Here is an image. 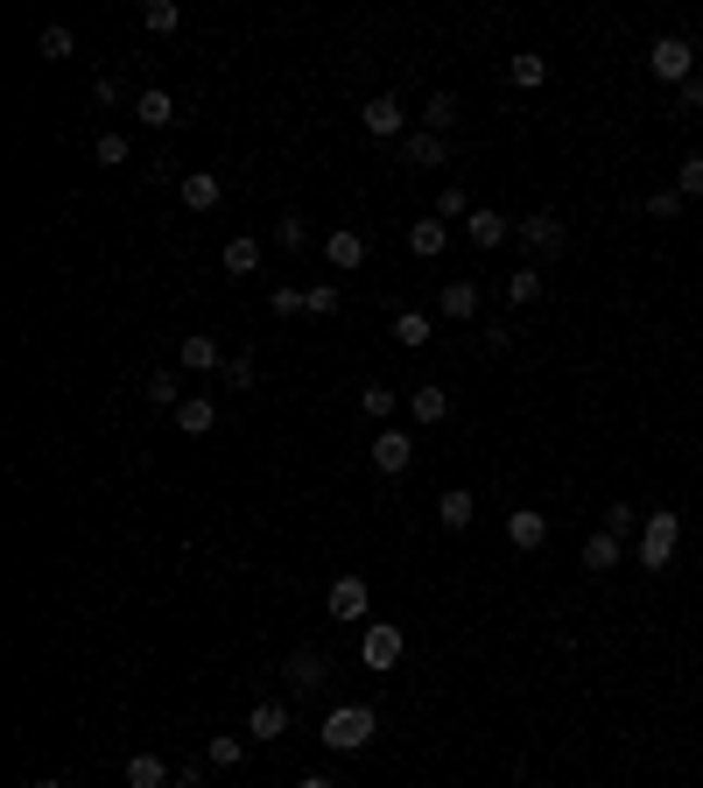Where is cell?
<instances>
[{
    "instance_id": "obj_1",
    "label": "cell",
    "mask_w": 703,
    "mask_h": 788,
    "mask_svg": "<svg viewBox=\"0 0 703 788\" xmlns=\"http://www.w3.org/2000/svg\"><path fill=\"white\" fill-rule=\"evenodd\" d=\"M676 549H682V514H676V508H654V514H648V528H640V542H633L640 571L662 577L668 563H676Z\"/></svg>"
},
{
    "instance_id": "obj_2",
    "label": "cell",
    "mask_w": 703,
    "mask_h": 788,
    "mask_svg": "<svg viewBox=\"0 0 703 788\" xmlns=\"http://www.w3.org/2000/svg\"><path fill=\"white\" fill-rule=\"evenodd\" d=\"M373 733H380V711H373V704H338V711H324V747H331V753H359Z\"/></svg>"
},
{
    "instance_id": "obj_3",
    "label": "cell",
    "mask_w": 703,
    "mask_h": 788,
    "mask_svg": "<svg viewBox=\"0 0 703 788\" xmlns=\"http://www.w3.org/2000/svg\"><path fill=\"white\" fill-rule=\"evenodd\" d=\"M696 57H703V50H696L690 36H654V42H648V71L668 85V92H682V85L696 78Z\"/></svg>"
},
{
    "instance_id": "obj_4",
    "label": "cell",
    "mask_w": 703,
    "mask_h": 788,
    "mask_svg": "<svg viewBox=\"0 0 703 788\" xmlns=\"http://www.w3.org/2000/svg\"><path fill=\"white\" fill-rule=\"evenodd\" d=\"M401 655H409V634H401L394 620H373V627L359 634V662H366L373 676H387V668H394Z\"/></svg>"
},
{
    "instance_id": "obj_5",
    "label": "cell",
    "mask_w": 703,
    "mask_h": 788,
    "mask_svg": "<svg viewBox=\"0 0 703 788\" xmlns=\"http://www.w3.org/2000/svg\"><path fill=\"white\" fill-rule=\"evenodd\" d=\"M394 155L409 162V170H443V162H451V134L415 127V134H401V141H394Z\"/></svg>"
},
{
    "instance_id": "obj_6",
    "label": "cell",
    "mask_w": 703,
    "mask_h": 788,
    "mask_svg": "<svg viewBox=\"0 0 703 788\" xmlns=\"http://www.w3.org/2000/svg\"><path fill=\"white\" fill-rule=\"evenodd\" d=\"M409 465H415V437L409 429H380V437H373V472H380V479H401Z\"/></svg>"
},
{
    "instance_id": "obj_7",
    "label": "cell",
    "mask_w": 703,
    "mask_h": 788,
    "mask_svg": "<svg viewBox=\"0 0 703 788\" xmlns=\"http://www.w3.org/2000/svg\"><path fill=\"white\" fill-rule=\"evenodd\" d=\"M514 240L528 247V254H563V218L556 212H528V218H514Z\"/></svg>"
},
{
    "instance_id": "obj_8",
    "label": "cell",
    "mask_w": 703,
    "mask_h": 788,
    "mask_svg": "<svg viewBox=\"0 0 703 788\" xmlns=\"http://www.w3.org/2000/svg\"><path fill=\"white\" fill-rule=\"evenodd\" d=\"M359 127L373 134V141H401V134H409V113H401V99H366V107H359Z\"/></svg>"
},
{
    "instance_id": "obj_9",
    "label": "cell",
    "mask_w": 703,
    "mask_h": 788,
    "mask_svg": "<svg viewBox=\"0 0 703 788\" xmlns=\"http://www.w3.org/2000/svg\"><path fill=\"white\" fill-rule=\"evenodd\" d=\"M324 261H331L338 275H359V267H366V233L359 226H331L324 233Z\"/></svg>"
},
{
    "instance_id": "obj_10",
    "label": "cell",
    "mask_w": 703,
    "mask_h": 788,
    "mask_svg": "<svg viewBox=\"0 0 703 788\" xmlns=\"http://www.w3.org/2000/svg\"><path fill=\"white\" fill-rule=\"evenodd\" d=\"M289 725H296V711L281 704V697H261V704L247 711V739H261V747H275V739L289 733Z\"/></svg>"
},
{
    "instance_id": "obj_11",
    "label": "cell",
    "mask_w": 703,
    "mask_h": 788,
    "mask_svg": "<svg viewBox=\"0 0 703 788\" xmlns=\"http://www.w3.org/2000/svg\"><path fill=\"white\" fill-rule=\"evenodd\" d=\"M465 240L478 247V254H492V247H506V240H514V218H506V212H492V204H478V212L465 218Z\"/></svg>"
},
{
    "instance_id": "obj_12",
    "label": "cell",
    "mask_w": 703,
    "mask_h": 788,
    "mask_svg": "<svg viewBox=\"0 0 703 788\" xmlns=\"http://www.w3.org/2000/svg\"><path fill=\"white\" fill-rule=\"evenodd\" d=\"M366 605H373L366 577H331V591H324V613L331 620H366Z\"/></svg>"
},
{
    "instance_id": "obj_13",
    "label": "cell",
    "mask_w": 703,
    "mask_h": 788,
    "mask_svg": "<svg viewBox=\"0 0 703 788\" xmlns=\"http://www.w3.org/2000/svg\"><path fill=\"white\" fill-rule=\"evenodd\" d=\"M577 563H585L591 577H605V571H619V563H626V542H619L612 528H591V535H585V549H577Z\"/></svg>"
},
{
    "instance_id": "obj_14",
    "label": "cell",
    "mask_w": 703,
    "mask_h": 788,
    "mask_svg": "<svg viewBox=\"0 0 703 788\" xmlns=\"http://www.w3.org/2000/svg\"><path fill=\"white\" fill-rule=\"evenodd\" d=\"M506 542H514L520 556H528V549H542L549 542V514L542 508H514V514H506Z\"/></svg>"
},
{
    "instance_id": "obj_15",
    "label": "cell",
    "mask_w": 703,
    "mask_h": 788,
    "mask_svg": "<svg viewBox=\"0 0 703 788\" xmlns=\"http://www.w3.org/2000/svg\"><path fill=\"white\" fill-rule=\"evenodd\" d=\"M324 676H331V668H324L317 648H296V655H289V697H317Z\"/></svg>"
},
{
    "instance_id": "obj_16",
    "label": "cell",
    "mask_w": 703,
    "mask_h": 788,
    "mask_svg": "<svg viewBox=\"0 0 703 788\" xmlns=\"http://www.w3.org/2000/svg\"><path fill=\"white\" fill-rule=\"evenodd\" d=\"M176 366L184 374H212V366H226V352H218L212 332H198V338H176Z\"/></svg>"
},
{
    "instance_id": "obj_17",
    "label": "cell",
    "mask_w": 703,
    "mask_h": 788,
    "mask_svg": "<svg viewBox=\"0 0 703 788\" xmlns=\"http://www.w3.org/2000/svg\"><path fill=\"white\" fill-rule=\"evenodd\" d=\"M176 198H184V212H218V198H226V184H218L212 170H190L184 184H176Z\"/></svg>"
},
{
    "instance_id": "obj_18",
    "label": "cell",
    "mask_w": 703,
    "mask_h": 788,
    "mask_svg": "<svg viewBox=\"0 0 703 788\" xmlns=\"http://www.w3.org/2000/svg\"><path fill=\"white\" fill-rule=\"evenodd\" d=\"M443 247H451V226H443L437 212H429V218H415V226H409V254H415V261H437Z\"/></svg>"
},
{
    "instance_id": "obj_19",
    "label": "cell",
    "mask_w": 703,
    "mask_h": 788,
    "mask_svg": "<svg viewBox=\"0 0 703 788\" xmlns=\"http://www.w3.org/2000/svg\"><path fill=\"white\" fill-rule=\"evenodd\" d=\"M429 338H437V317H429V310H394V346L401 352H423Z\"/></svg>"
},
{
    "instance_id": "obj_20",
    "label": "cell",
    "mask_w": 703,
    "mask_h": 788,
    "mask_svg": "<svg viewBox=\"0 0 703 788\" xmlns=\"http://www.w3.org/2000/svg\"><path fill=\"white\" fill-rule=\"evenodd\" d=\"M176 429H184V437H212V429H218V401H212V395H184Z\"/></svg>"
},
{
    "instance_id": "obj_21",
    "label": "cell",
    "mask_w": 703,
    "mask_h": 788,
    "mask_svg": "<svg viewBox=\"0 0 703 788\" xmlns=\"http://www.w3.org/2000/svg\"><path fill=\"white\" fill-rule=\"evenodd\" d=\"M437 310L451 324H472L478 317V282H443V289H437Z\"/></svg>"
},
{
    "instance_id": "obj_22",
    "label": "cell",
    "mask_w": 703,
    "mask_h": 788,
    "mask_svg": "<svg viewBox=\"0 0 703 788\" xmlns=\"http://www.w3.org/2000/svg\"><path fill=\"white\" fill-rule=\"evenodd\" d=\"M176 767L162 761V753H127V788H170Z\"/></svg>"
},
{
    "instance_id": "obj_23",
    "label": "cell",
    "mask_w": 703,
    "mask_h": 788,
    "mask_svg": "<svg viewBox=\"0 0 703 788\" xmlns=\"http://www.w3.org/2000/svg\"><path fill=\"white\" fill-rule=\"evenodd\" d=\"M134 121H141V127H155V134H162V127H170V121H176V99H170V92H162V85H148V92H134Z\"/></svg>"
},
{
    "instance_id": "obj_24",
    "label": "cell",
    "mask_w": 703,
    "mask_h": 788,
    "mask_svg": "<svg viewBox=\"0 0 703 788\" xmlns=\"http://www.w3.org/2000/svg\"><path fill=\"white\" fill-rule=\"evenodd\" d=\"M409 415H415V423H423V429H437L443 415H451V395H443L437 380H423V388L409 395Z\"/></svg>"
},
{
    "instance_id": "obj_25",
    "label": "cell",
    "mask_w": 703,
    "mask_h": 788,
    "mask_svg": "<svg viewBox=\"0 0 703 788\" xmlns=\"http://www.w3.org/2000/svg\"><path fill=\"white\" fill-rule=\"evenodd\" d=\"M472 514H478V500L465 493V486H451V493H437V522L451 528V535H465V528H472Z\"/></svg>"
},
{
    "instance_id": "obj_26",
    "label": "cell",
    "mask_w": 703,
    "mask_h": 788,
    "mask_svg": "<svg viewBox=\"0 0 703 788\" xmlns=\"http://www.w3.org/2000/svg\"><path fill=\"white\" fill-rule=\"evenodd\" d=\"M401 409V395L387 388V380H366V388H359V415H366V423H380L387 429V415Z\"/></svg>"
},
{
    "instance_id": "obj_27",
    "label": "cell",
    "mask_w": 703,
    "mask_h": 788,
    "mask_svg": "<svg viewBox=\"0 0 703 788\" xmlns=\"http://www.w3.org/2000/svg\"><path fill=\"white\" fill-rule=\"evenodd\" d=\"M204 761H212L218 775H233V767L247 761V739H239V733H212V747H204Z\"/></svg>"
},
{
    "instance_id": "obj_28",
    "label": "cell",
    "mask_w": 703,
    "mask_h": 788,
    "mask_svg": "<svg viewBox=\"0 0 703 788\" xmlns=\"http://www.w3.org/2000/svg\"><path fill=\"white\" fill-rule=\"evenodd\" d=\"M542 289H549V282H542V267H514V275H506V303H542Z\"/></svg>"
},
{
    "instance_id": "obj_29",
    "label": "cell",
    "mask_w": 703,
    "mask_h": 788,
    "mask_svg": "<svg viewBox=\"0 0 703 788\" xmlns=\"http://www.w3.org/2000/svg\"><path fill=\"white\" fill-rule=\"evenodd\" d=\"M457 113H465V107H457V92H429L423 127H429V134H451V127H457Z\"/></svg>"
},
{
    "instance_id": "obj_30",
    "label": "cell",
    "mask_w": 703,
    "mask_h": 788,
    "mask_svg": "<svg viewBox=\"0 0 703 788\" xmlns=\"http://www.w3.org/2000/svg\"><path fill=\"white\" fill-rule=\"evenodd\" d=\"M141 28H148V36H176V28H184V8H176V0H148Z\"/></svg>"
},
{
    "instance_id": "obj_31",
    "label": "cell",
    "mask_w": 703,
    "mask_h": 788,
    "mask_svg": "<svg viewBox=\"0 0 703 788\" xmlns=\"http://www.w3.org/2000/svg\"><path fill=\"white\" fill-rule=\"evenodd\" d=\"M36 50H42V57H50V64H64V57H71V50H78V36H71V28H64V22H42V28H36Z\"/></svg>"
},
{
    "instance_id": "obj_32",
    "label": "cell",
    "mask_w": 703,
    "mask_h": 788,
    "mask_svg": "<svg viewBox=\"0 0 703 788\" xmlns=\"http://www.w3.org/2000/svg\"><path fill=\"white\" fill-rule=\"evenodd\" d=\"M148 401H155V409H184V380H176V366H155V374H148Z\"/></svg>"
},
{
    "instance_id": "obj_33",
    "label": "cell",
    "mask_w": 703,
    "mask_h": 788,
    "mask_svg": "<svg viewBox=\"0 0 703 788\" xmlns=\"http://www.w3.org/2000/svg\"><path fill=\"white\" fill-rule=\"evenodd\" d=\"M506 78L520 85V92H535V85H549V57H535V50H520L514 64H506Z\"/></svg>"
},
{
    "instance_id": "obj_34",
    "label": "cell",
    "mask_w": 703,
    "mask_h": 788,
    "mask_svg": "<svg viewBox=\"0 0 703 788\" xmlns=\"http://www.w3.org/2000/svg\"><path fill=\"white\" fill-rule=\"evenodd\" d=\"M275 247L303 254V247H310V218H303V212H281V218H275Z\"/></svg>"
},
{
    "instance_id": "obj_35",
    "label": "cell",
    "mask_w": 703,
    "mask_h": 788,
    "mask_svg": "<svg viewBox=\"0 0 703 788\" xmlns=\"http://www.w3.org/2000/svg\"><path fill=\"white\" fill-rule=\"evenodd\" d=\"M92 155H99V162H106V170H120V162H127V155H134V141H127V134H120V127H99V141H92Z\"/></svg>"
},
{
    "instance_id": "obj_36",
    "label": "cell",
    "mask_w": 703,
    "mask_h": 788,
    "mask_svg": "<svg viewBox=\"0 0 703 788\" xmlns=\"http://www.w3.org/2000/svg\"><path fill=\"white\" fill-rule=\"evenodd\" d=\"M253 267H261V240H247V233L226 240V275H253Z\"/></svg>"
},
{
    "instance_id": "obj_37",
    "label": "cell",
    "mask_w": 703,
    "mask_h": 788,
    "mask_svg": "<svg viewBox=\"0 0 703 788\" xmlns=\"http://www.w3.org/2000/svg\"><path fill=\"white\" fill-rule=\"evenodd\" d=\"M437 218H443V226H451V218H472L465 184H443V190H437Z\"/></svg>"
},
{
    "instance_id": "obj_38",
    "label": "cell",
    "mask_w": 703,
    "mask_h": 788,
    "mask_svg": "<svg viewBox=\"0 0 703 788\" xmlns=\"http://www.w3.org/2000/svg\"><path fill=\"white\" fill-rule=\"evenodd\" d=\"M682 212H690V198H682L676 184H668V190H654V198H648V218H682Z\"/></svg>"
},
{
    "instance_id": "obj_39",
    "label": "cell",
    "mask_w": 703,
    "mask_h": 788,
    "mask_svg": "<svg viewBox=\"0 0 703 788\" xmlns=\"http://www.w3.org/2000/svg\"><path fill=\"white\" fill-rule=\"evenodd\" d=\"M605 528L626 542V535H640V528H648V514H640V508H605Z\"/></svg>"
},
{
    "instance_id": "obj_40",
    "label": "cell",
    "mask_w": 703,
    "mask_h": 788,
    "mask_svg": "<svg viewBox=\"0 0 703 788\" xmlns=\"http://www.w3.org/2000/svg\"><path fill=\"white\" fill-rule=\"evenodd\" d=\"M676 190H682V198H703V155H682L676 162Z\"/></svg>"
},
{
    "instance_id": "obj_41",
    "label": "cell",
    "mask_w": 703,
    "mask_h": 788,
    "mask_svg": "<svg viewBox=\"0 0 703 788\" xmlns=\"http://www.w3.org/2000/svg\"><path fill=\"white\" fill-rule=\"evenodd\" d=\"M310 317H338V282H317V289H303Z\"/></svg>"
},
{
    "instance_id": "obj_42",
    "label": "cell",
    "mask_w": 703,
    "mask_h": 788,
    "mask_svg": "<svg viewBox=\"0 0 703 788\" xmlns=\"http://www.w3.org/2000/svg\"><path fill=\"white\" fill-rule=\"evenodd\" d=\"M267 310H275V317H303V289H275V296H267Z\"/></svg>"
},
{
    "instance_id": "obj_43",
    "label": "cell",
    "mask_w": 703,
    "mask_h": 788,
    "mask_svg": "<svg viewBox=\"0 0 703 788\" xmlns=\"http://www.w3.org/2000/svg\"><path fill=\"white\" fill-rule=\"evenodd\" d=\"M226 380H233V388H247V380H253V360H247V352H233V360H226Z\"/></svg>"
},
{
    "instance_id": "obj_44",
    "label": "cell",
    "mask_w": 703,
    "mask_h": 788,
    "mask_svg": "<svg viewBox=\"0 0 703 788\" xmlns=\"http://www.w3.org/2000/svg\"><path fill=\"white\" fill-rule=\"evenodd\" d=\"M676 107H682V113H703V78L682 85V92H676Z\"/></svg>"
},
{
    "instance_id": "obj_45",
    "label": "cell",
    "mask_w": 703,
    "mask_h": 788,
    "mask_svg": "<svg viewBox=\"0 0 703 788\" xmlns=\"http://www.w3.org/2000/svg\"><path fill=\"white\" fill-rule=\"evenodd\" d=\"M92 107H120V85L113 78H92Z\"/></svg>"
},
{
    "instance_id": "obj_46",
    "label": "cell",
    "mask_w": 703,
    "mask_h": 788,
    "mask_svg": "<svg viewBox=\"0 0 703 788\" xmlns=\"http://www.w3.org/2000/svg\"><path fill=\"white\" fill-rule=\"evenodd\" d=\"M176 781H184V788H204V761H184V767H176Z\"/></svg>"
},
{
    "instance_id": "obj_47",
    "label": "cell",
    "mask_w": 703,
    "mask_h": 788,
    "mask_svg": "<svg viewBox=\"0 0 703 788\" xmlns=\"http://www.w3.org/2000/svg\"><path fill=\"white\" fill-rule=\"evenodd\" d=\"M296 788H338V781H331V775H303Z\"/></svg>"
},
{
    "instance_id": "obj_48",
    "label": "cell",
    "mask_w": 703,
    "mask_h": 788,
    "mask_svg": "<svg viewBox=\"0 0 703 788\" xmlns=\"http://www.w3.org/2000/svg\"><path fill=\"white\" fill-rule=\"evenodd\" d=\"M28 788H64V781H57V775H36V781H28Z\"/></svg>"
},
{
    "instance_id": "obj_49",
    "label": "cell",
    "mask_w": 703,
    "mask_h": 788,
    "mask_svg": "<svg viewBox=\"0 0 703 788\" xmlns=\"http://www.w3.org/2000/svg\"><path fill=\"white\" fill-rule=\"evenodd\" d=\"M696 78H703V57H696Z\"/></svg>"
}]
</instances>
